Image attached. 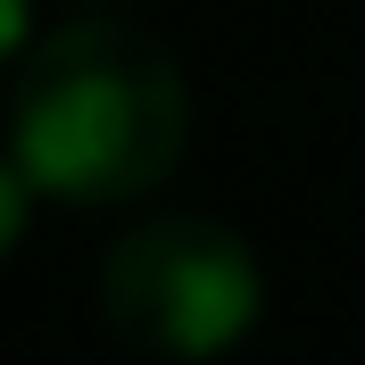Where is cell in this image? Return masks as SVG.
<instances>
[{
  "mask_svg": "<svg viewBox=\"0 0 365 365\" xmlns=\"http://www.w3.org/2000/svg\"><path fill=\"white\" fill-rule=\"evenodd\" d=\"M191 83L175 50L141 25L83 17L25 50L9 83V158L34 200L58 207H125L150 200L182 166Z\"/></svg>",
  "mask_w": 365,
  "mask_h": 365,
  "instance_id": "cell-1",
  "label": "cell"
},
{
  "mask_svg": "<svg viewBox=\"0 0 365 365\" xmlns=\"http://www.w3.org/2000/svg\"><path fill=\"white\" fill-rule=\"evenodd\" d=\"M34 42H42L34 34V0H0V67H25Z\"/></svg>",
  "mask_w": 365,
  "mask_h": 365,
  "instance_id": "cell-4",
  "label": "cell"
},
{
  "mask_svg": "<svg viewBox=\"0 0 365 365\" xmlns=\"http://www.w3.org/2000/svg\"><path fill=\"white\" fill-rule=\"evenodd\" d=\"M266 316L257 250L216 216H150L100 266V324L141 357L207 365L241 349Z\"/></svg>",
  "mask_w": 365,
  "mask_h": 365,
  "instance_id": "cell-2",
  "label": "cell"
},
{
  "mask_svg": "<svg viewBox=\"0 0 365 365\" xmlns=\"http://www.w3.org/2000/svg\"><path fill=\"white\" fill-rule=\"evenodd\" d=\"M25 225H34V182L17 175V158H0V257L25 241Z\"/></svg>",
  "mask_w": 365,
  "mask_h": 365,
  "instance_id": "cell-3",
  "label": "cell"
}]
</instances>
